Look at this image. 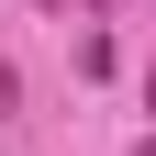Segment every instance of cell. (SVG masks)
<instances>
[{
    "mask_svg": "<svg viewBox=\"0 0 156 156\" xmlns=\"http://www.w3.org/2000/svg\"><path fill=\"white\" fill-rule=\"evenodd\" d=\"M34 11H56V0H34Z\"/></svg>",
    "mask_w": 156,
    "mask_h": 156,
    "instance_id": "3957f363",
    "label": "cell"
},
{
    "mask_svg": "<svg viewBox=\"0 0 156 156\" xmlns=\"http://www.w3.org/2000/svg\"><path fill=\"white\" fill-rule=\"evenodd\" d=\"M11 101H23V78H11V67H0V123H11Z\"/></svg>",
    "mask_w": 156,
    "mask_h": 156,
    "instance_id": "6da1fadb",
    "label": "cell"
},
{
    "mask_svg": "<svg viewBox=\"0 0 156 156\" xmlns=\"http://www.w3.org/2000/svg\"><path fill=\"white\" fill-rule=\"evenodd\" d=\"M145 112H156V67H145Z\"/></svg>",
    "mask_w": 156,
    "mask_h": 156,
    "instance_id": "7a4b0ae2",
    "label": "cell"
}]
</instances>
